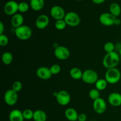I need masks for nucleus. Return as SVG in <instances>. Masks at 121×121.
Wrapping results in <instances>:
<instances>
[{
	"label": "nucleus",
	"instance_id": "f257e3e1",
	"mask_svg": "<svg viewBox=\"0 0 121 121\" xmlns=\"http://www.w3.org/2000/svg\"><path fill=\"white\" fill-rule=\"evenodd\" d=\"M121 61L120 56L117 52H113L106 53L103 59V66L107 69L115 68Z\"/></svg>",
	"mask_w": 121,
	"mask_h": 121
},
{
	"label": "nucleus",
	"instance_id": "f03ea898",
	"mask_svg": "<svg viewBox=\"0 0 121 121\" xmlns=\"http://www.w3.org/2000/svg\"><path fill=\"white\" fill-rule=\"evenodd\" d=\"M121 78V72L117 67L107 69L105 73V79L108 83L111 85H114L119 82Z\"/></svg>",
	"mask_w": 121,
	"mask_h": 121
},
{
	"label": "nucleus",
	"instance_id": "7ed1b4c3",
	"mask_svg": "<svg viewBox=\"0 0 121 121\" xmlns=\"http://www.w3.org/2000/svg\"><path fill=\"white\" fill-rule=\"evenodd\" d=\"M15 36L21 40H27L32 35V30L29 26L22 25L18 28H15Z\"/></svg>",
	"mask_w": 121,
	"mask_h": 121
},
{
	"label": "nucleus",
	"instance_id": "20e7f679",
	"mask_svg": "<svg viewBox=\"0 0 121 121\" xmlns=\"http://www.w3.org/2000/svg\"><path fill=\"white\" fill-rule=\"evenodd\" d=\"M83 81L87 84H95L99 79L98 74L94 70L87 69L83 73L82 78Z\"/></svg>",
	"mask_w": 121,
	"mask_h": 121
},
{
	"label": "nucleus",
	"instance_id": "39448f33",
	"mask_svg": "<svg viewBox=\"0 0 121 121\" xmlns=\"http://www.w3.org/2000/svg\"><path fill=\"white\" fill-rule=\"evenodd\" d=\"M67 26L70 27H77L80 23V17L78 14L73 11L66 13L64 18Z\"/></svg>",
	"mask_w": 121,
	"mask_h": 121
},
{
	"label": "nucleus",
	"instance_id": "423d86ee",
	"mask_svg": "<svg viewBox=\"0 0 121 121\" xmlns=\"http://www.w3.org/2000/svg\"><path fill=\"white\" fill-rule=\"evenodd\" d=\"M4 99L5 104L8 106H14L17 104L18 99L17 92L13 91L12 89H8L5 92Z\"/></svg>",
	"mask_w": 121,
	"mask_h": 121
},
{
	"label": "nucleus",
	"instance_id": "0eeeda50",
	"mask_svg": "<svg viewBox=\"0 0 121 121\" xmlns=\"http://www.w3.org/2000/svg\"><path fill=\"white\" fill-rule=\"evenodd\" d=\"M117 17H115L110 13H102L99 16V21L105 26H112L115 25Z\"/></svg>",
	"mask_w": 121,
	"mask_h": 121
},
{
	"label": "nucleus",
	"instance_id": "6e6552de",
	"mask_svg": "<svg viewBox=\"0 0 121 121\" xmlns=\"http://www.w3.org/2000/svg\"><path fill=\"white\" fill-rule=\"evenodd\" d=\"M54 54L56 57L59 60H65L69 57L70 52L67 47L63 46H59L56 47Z\"/></svg>",
	"mask_w": 121,
	"mask_h": 121
},
{
	"label": "nucleus",
	"instance_id": "1a4fd4ad",
	"mask_svg": "<svg viewBox=\"0 0 121 121\" xmlns=\"http://www.w3.org/2000/svg\"><path fill=\"white\" fill-rule=\"evenodd\" d=\"M4 11L6 15L13 16L18 11V3L13 0L8 1L5 4Z\"/></svg>",
	"mask_w": 121,
	"mask_h": 121
},
{
	"label": "nucleus",
	"instance_id": "9d476101",
	"mask_svg": "<svg viewBox=\"0 0 121 121\" xmlns=\"http://www.w3.org/2000/svg\"><path fill=\"white\" fill-rule=\"evenodd\" d=\"M93 108L95 112L98 114H103L106 111L107 108V105L103 98H99L93 100Z\"/></svg>",
	"mask_w": 121,
	"mask_h": 121
},
{
	"label": "nucleus",
	"instance_id": "9b49d317",
	"mask_svg": "<svg viewBox=\"0 0 121 121\" xmlns=\"http://www.w3.org/2000/svg\"><path fill=\"white\" fill-rule=\"evenodd\" d=\"M56 98L57 103L61 106H66L71 100L70 95L66 91H61L57 92Z\"/></svg>",
	"mask_w": 121,
	"mask_h": 121
},
{
	"label": "nucleus",
	"instance_id": "f8f14e48",
	"mask_svg": "<svg viewBox=\"0 0 121 121\" xmlns=\"http://www.w3.org/2000/svg\"><path fill=\"white\" fill-rule=\"evenodd\" d=\"M50 13L51 16L56 21L64 19L66 14L63 8L59 5H54L52 7L50 11Z\"/></svg>",
	"mask_w": 121,
	"mask_h": 121
},
{
	"label": "nucleus",
	"instance_id": "ddd939ff",
	"mask_svg": "<svg viewBox=\"0 0 121 121\" xmlns=\"http://www.w3.org/2000/svg\"><path fill=\"white\" fill-rule=\"evenodd\" d=\"M50 20L46 14H41L35 20V26L39 30H43L47 28L49 24Z\"/></svg>",
	"mask_w": 121,
	"mask_h": 121
},
{
	"label": "nucleus",
	"instance_id": "4468645a",
	"mask_svg": "<svg viewBox=\"0 0 121 121\" xmlns=\"http://www.w3.org/2000/svg\"><path fill=\"white\" fill-rule=\"evenodd\" d=\"M36 75L38 78L42 80H48L52 78L53 74L50 68L43 66L37 69L36 71Z\"/></svg>",
	"mask_w": 121,
	"mask_h": 121
},
{
	"label": "nucleus",
	"instance_id": "2eb2a0df",
	"mask_svg": "<svg viewBox=\"0 0 121 121\" xmlns=\"http://www.w3.org/2000/svg\"><path fill=\"white\" fill-rule=\"evenodd\" d=\"M108 102L111 106L118 107L121 105V94L118 92L111 93L108 96Z\"/></svg>",
	"mask_w": 121,
	"mask_h": 121
},
{
	"label": "nucleus",
	"instance_id": "dca6fc26",
	"mask_svg": "<svg viewBox=\"0 0 121 121\" xmlns=\"http://www.w3.org/2000/svg\"><path fill=\"white\" fill-rule=\"evenodd\" d=\"M24 21L23 15L21 14L17 13L13 15L11 18V25L14 28H17L22 26Z\"/></svg>",
	"mask_w": 121,
	"mask_h": 121
},
{
	"label": "nucleus",
	"instance_id": "f3484780",
	"mask_svg": "<svg viewBox=\"0 0 121 121\" xmlns=\"http://www.w3.org/2000/svg\"><path fill=\"white\" fill-rule=\"evenodd\" d=\"M9 121H24L22 111L19 109H13L10 112L9 114Z\"/></svg>",
	"mask_w": 121,
	"mask_h": 121
},
{
	"label": "nucleus",
	"instance_id": "a211bd4d",
	"mask_svg": "<svg viewBox=\"0 0 121 121\" xmlns=\"http://www.w3.org/2000/svg\"><path fill=\"white\" fill-rule=\"evenodd\" d=\"M65 115L68 121H77L78 119L79 114L75 109L73 108H69L66 109L65 112Z\"/></svg>",
	"mask_w": 121,
	"mask_h": 121
},
{
	"label": "nucleus",
	"instance_id": "6ab92c4d",
	"mask_svg": "<svg viewBox=\"0 0 121 121\" xmlns=\"http://www.w3.org/2000/svg\"><path fill=\"white\" fill-rule=\"evenodd\" d=\"M44 0H30V6L33 11H39L43 8Z\"/></svg>",
	"mask_w": 121,
	"mask_h": 121
},
{
	"label": "nucleus",
	"instance_id": "aec40b11",
	"mask_svg": "<svg viewBox=\"0 0 121 121\" xmlns=\"http://www.w3.org/2000/svg\"><path fill=\"white\" fill-rule=\"evenodd\" d=\"M47 119V114L44 111L38 109L34 111L33 117V120L34 121H46Z\"/></svg>",
	"mask_w": 121,
	"mask_h": 121
},
{
	"label": "nucleus",
	"instance_id": "412c9836",
	"mask_svg": "<svg viewBox=\"0 0 121 121\" xmlns=\"http://www.w3.org/2000/svg\"><path fill=\"white\" fill-rule=\"evenodd\" d=\"M83 73V72L82 71V70L78 67H73L70 69L69 74L72 79L74 80H80L82 78Z\"/></svg>",
	"mask_w": 121,
	"mask_h": 121
},
{
	"label": "nucleus",
	"instance_id": "4be33fe9",
	"mask_svg": "<svg viewBox=\"0 0 121 121\" xmlns=\"http://www.w3.org/2000/svg\"><path fill=\"white\" fill-rule=\"evenodd\" d=\"M110 13L114 15L116 17L119 16L121 13V8L119 4L117 2H113L110 5Z\"/></svg>",
	"mask_w": 121,
	"mask_h": 121
},
{
	"label": "nucleus",
	"instance_id": "5701e85b",
	"mask_svg": "<svg viewBox=\"0 0 121 121\" xmlns=\"http://www.w3.org/2000/svg\"><path fill=\"white\" fill-rule=\"evenodd\" d=\"M13 56L9 52H5L2 55V61L4 65H9L13 62Z\"/></svg>",
	"mask_w": 121,
	"mask_h": 121
},
{
	"label": "nucleus",
	"instance_id": "b1692460",
	"mask_svg": "<svg viewBox=\"0 0 121 121\" xmlns=\"http://www.w3.org/2000/svg\"><path fill=\"white\" fill-rule=\"evenodd\" d=\"M108 83L105 79H99L95 83L96 89L99 91H104L107 87Z\"/></svg>",
	"mask_w": 121,
	"mask_h": 121
},
{
	"label": "nucleus",
	"instance_id": "393cba45",
	"mask_svg": "<svg viewBox=\"0 0 121 121\" xmlns=\"http://www.w3.org/2000/svg\"><path fill=\"white\" fill-rule=\"evenodd\" d=\"M67 26V24H66V21H65L64 19H63V20H57V21H56L55 24H54L55 28H56L57 30H59V31L65 30Z\"/></svg>",
	"mask_w": 121,
	"mask_h": 121
},
{
	"label": "nucleus",
	"instance_id": "a878e982",
	"mask_svg": "<svg viewBox=\"0 0 121 121\" xmlns=\"http://www.w3.org/2000/svg\"><path fill=\"white\" fill-rule=\"evenodd\" d=\"M30 5L27 2L22 1L18 3V11L21 13H25L28 11L30 8Z\"/></svg>",
	"mask_w": 121,
	"mask_h": 121
},
{
	"label": "nucleus",
	"instance_id": "bb28decb",
	"mask_svg": "<svg viewBox=\"0 0 121 121\" xmlns=\"http://www.w3.org/2000/svg\"><path fill=\"white\" fill-rule=\"evenodd\" d=\"M34 112L30 109H26L22 111V115L24 119L26 120H31L33 119L34 117Z\"/></svg>",
	"mask_w": 121,
	"mask_h": 121
},
{
	"label": "nucleus",
	"instance_id": "cd10ccee",
	"mask_svg": "<svg viewBox=\"0 0 121 121\" xmlns=\"http://www.w3.org/2000/svg\"><path fill=\"white\" fill-rule=\"evenodd\" d=\"M89 96L93 100L100 98V91L97 89H92L89 92Z\"/></svg>",
	"mask_w": 121,
	"mask_h": 121
},
{
	"label": "nucleus",
	"instance_id": "c85d7f7f",
	"mask_svg": "<svg viewBox=\"0 0 121 121\" xmlns=\"http://www.w3.org/2000/svg\"><path fill=\"white\" fill-rule=\"evenodd\" d=\"M115 48V46L114 44L112 42L106 43L104 47V50L106 52V53L114 52Z\"/></svg>",
	"mask_w": 121,
	"mask_h": 121
},
{
	"label": "nucleus",
	"instance_id": "c756f323",
	"mask_svg": "<svg viewBox=\"0 0 121 121\" xmlns=\"http://www.w3.org/2000/svg\"><path fill=\"white\" fill-rule=\"evenodd\" d=\"M9 43V39L8 37L4 34H0V46L1 47H5L7 46Z\"/></svg>",
	"mask_w": 121,
	"mask_h": 121
},
{
	"label": "nucleus",
	"instance_id": "7c9ffc66",
	"mask_svg": "<svg viewBox=\"0 0 121 121\" xmlns=\"http://www.w3.org/2000/svg\"><path fill=\"white\" fill-rule=\"evenodd\" d=\"M22 88V85L21 82L15 81L12 85V89L16 92H18L21 91Z\"/></svg>",
	"mask_w": 121,
	"mask_h": 121
},
{
	"label": "nucleus",
	"instance_id": "2f4dec72",
	"mask_svg": "<svg viewBox=\"0 0 121 121\" xmlns=\"http://www.w3.org/2000/svg\"><path fill=\"white\" fill-rule=\"evenodd\" d=\"M52 74H57L61 72V67L57 64H54L50 67Z\"/></svg>",
	"mask_w": 121,
	"mask_h": 121
},
{
	"label": "nucleus",
	"instance_id": "473e14b6",
	"mask_svg": "<svg viewBox=\"0 0 121 121\" xmlns=\"http://www.w3.org/2000/svg\"><path fill=\"white\" fill-rule=\"evenodd\" d=\"M87 120V115L85 113H82L79 114L78 116V121H86Z\"/></svg>",
	"mask_w": 121,
	"mask_h": 121
},
{
	"label": "nucleus",
	"instance_id": "72a5a7b5",
	"mask_svg": "<svg viewBox=\"0 0 121 121\" xmlns=\"http://www.w3.org/2000/svg\"><path fill=\"white\" fill-rule=\"evenodd\" d=\"M5 30V26L2 21L0 22V34H4V31Z\"/></svg>",
	"mask_w": 121,
	"mask_h": 121
},
{
	"label": "nucleus",
	"instance_id": "f704fd0d",
	"mask_svg": "<svg viewBox=\"0 0 121 121\" xmlns=\"http://www.w3.org/2000/svg\"><path fill=\"white\" fill-rule=\"evenodd\" d=\"M106 0H92V2L96 4H101L104 3Z\"/></svg>",
	"mask_w": 121,
	"mask_h": 121
},
{
	"label": "nucleus",
	"instance_id": "c9c22d12",
	"mask_svg": "<svg viewBox=\"0 0 121 121\" xmlns=\"http://www.w3.org/2000/svg\"><path fill=\"white\" fill-rule=\"evenodd\" d=\"M121 23V21L120 19L117 18V20H116L115 21V25H117V26H118V25L120 24Z\"/></svg>",
	"mask_w": 121,
	"mask_h": 121
},
{
	"label": "nucleus",
	"instance_id": "e433bc0d",
	"mask_svg": "<svg viewBox=\"0 0 121 121\" xmlns=\"http://www.w3.org/2000/svg\"><path fill=\"white\" fill-rule=\"evenodd\" d=\"M118 54H119V55L120 56V57H121V48L119 50V52H118Z\"/></svg>",
	"mask_w": 121,
	"mask_h": 121
},
{
	"label": "nucleus",
	"instance_id": "4c0bfd02",
	"mask_svg": "<svg viewBox=\"0 0 121 121\" xmlns=\"http://www.w3.org/2000/svg\"><path fill=\"white\" fill-rule=\"evenodd\" d=\"M77 1H83V0H77Z\"/></svg>",
	"mask_w": 121,
	"mask_h": 121
},
{
	"label": "nucleus",
	"instance_id": "58836bf2",
	"mask_svg": "<svg viewBox=\"0 0 121 121\" xmlns=\"http://www.w3.org/2000/svg\"></svg>",
	"mask_w": 121,
	"mask_h": 121
},
{
	"label": "nucleus",
	"instance_id": "ea45409f",
	"mask_svg": "<svg viewBox=\"0 0 121 121\" xmlns=\"http://www.w3.org/2000/svg\"></svg>",
	"mask_w": 121,
	"mask_h": 121
}]
</instances>
